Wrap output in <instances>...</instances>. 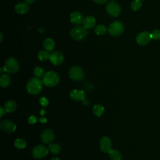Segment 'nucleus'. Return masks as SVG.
Listing matches in <instances>:
<instances>
[{
	"instance_id": "nucleus-1",
	"label": "nucleus",
	"mask_w": 160,
	"mask_h": 160,
	"mask_svg": "<svg viewBox=\"0 0 160 160\" xmlns=\"http://www.w3.org/2000/svg\"><path fill=\"white\" fill-rule=\"evenodd\" d=\"M43 82L39 78H32L28 82L26 89L28 92L32 95L39 94L42 89Z\"/></svg>"
},
{
	"instance_id": "nucleus-2",
	"label": "nucleus",
	"mask_w": 160,
	"mask_h": 160,
	"mask_svg": "<svg viewBox=\"0 0 160 160\" xmlns=\"http://www.w3.org/2000/svg\"><path fill=\"white\" fill-rule=\"evenodd\" d=\"M42 81L46 86L51 88L56 86L59 83V76L56 72L50 71L44 74Z\"/></svg>"
},
{
	"instance_id": "nucleus-3",
	"label": "nucleus",
	"mask_w": 160,
	"mask_h": 160,
	"mask_svg": "<svg viewBox=\"0 0 160 160\" xmlns=\"http://www.w3.org/2000/svg\"><path fill=\"white\" fill-rule=\"evenodd\" d=\"M70 35L74 40L82 41L87 36L88 30L84 26H78L71 29Z\"/></svg>"
},
{
	"instance_id": "nucleus-4",
	"label": "nucleus",
	"mask_w": 160,
	"mask_h": 160,
	"mask_svg": "<svg viewBox=\"0 0 160 160\" xmlns=\"http://www.w3.org/2000/svg\"><path fill=\"white\" fill-rule=\"evenodd\" d=\"M3 68L5 72L14 74L18 71L19 69V64L16 59L10 57L6 59Z\"/></svg>"
},
{
	"instance_id": "nucleus-5",
	"label": "nucleus",
	"mask_w": 160,
	"mask_h": 160,
	"mask_svg": "<svg viewBox=\"0 0 160 160\" xmlns=\"http://www.w3.org/2000/svg\"><path fill=\"white\" fill-rule=\"evenodd\" d=\"M108 32L112 36L118 37L124 32V26L121 22L115 21L110 24L108 29Z\"/></svg>"
},
{
	"instance_id": "nucleus-6",
	"label": "nucleus",
	"mask_w": 160,
	"mask_h": 160,
	"mask_svg": "<svg viewBox=\"0 0 160 160\" xmlns=\"http://www.w3.org/2000/svg\"><path fill=\"white\" fill-rule=\"evenodd\" d=\"M69 75L71 79L74 81H80L84 78V71L79 66H74L70 68Z\"/></svg>"
},
{
	"instance_id": "nucleus-7",
	"label": "nucleus",
	"mask_w": 160,
	"mask_h": 160,
	"mask_svg": "<svg viewBox=\"0 0 160 160\" xmlns=\"http://www.w3.org/2000/svg\"><path fill=\"white\" fill-rule=\"evenodd\" d=\"M48 151L49 149L44 145L39 144L33 148L32 155L36 159H41L48 154Z\"/></svg>"
},
{
	"instance_id": "nucleus-8",
	"label": "nucleus",
	"mask_w": 160,
	"mask_h": 160,
	"mask_svg": "<svg viewBox=\"0 0 160 160\" xmlns=\"http://www.w3.org/2000/svg\"><path fill=\"white\" fill-rule=\"evenodd\" d=\"M121 11L120 6L114 1L109 2L106 6L107 13L112 17L118 16L121 13Z\"/></svg>"
},
{
	"instance_id": "nucleus-9",
	"label": "nucleus",
	"mask_w": 160,
	"mask_h": 160,
	"mask_svg": "<svg viewBox=\"0 0 160 160\" xmlns=\"http://www.w3.org/2000/svg\"><path fill=\"white\" fill-rule=\"evenodd\" d=\"M151 39L152 38H151V33H149L148 31H144L138 34V36H136V40L137 43L139 45L144 46L148 43H149Z\"/></svg>"
},
{
	"instance_id": "nucleus-10",
	"label": "nucleus",
	"mask_w": 160,
	"mask_h": 160,
	"mask_svg": "<svg viewBox=\"0 0 160 160\" xmlns=\"http://www.w3.org/2000/svg\"><path fill=\"white\" fill-rule=\"evenodd\" d=\"M99 146L101 151L104 153H108L112 149L111 141L108 136H103L99 141Z\"/></svg>"
},
{
	"instance_id": "nucleus-11",
	"label": "nucleus",
	"mask_w": 160,
	"mask_h": 160,
	"mask_svg": "<svg viewBox=\"0 0 160 160\" xmlns=\"http://www.w3.org/2000/svg\"><path fill=\"white\" fill-rule=\"evenodd\" d=\"M41 141L45 144H51L54 139V133L50 129H44L41 134Z\"/></svg>"
},
{
	"instance_id": "nucleus-12",
	"label": "nucleus",
	"mask_w": 160,
	"mask_h": 160,
	"mask_svg": "<svg viewBox=\"0 0 160 160\" xmlns=\"http://www.w3.org/2000/svg\"><path fill=\"white\" fill-rule=\"evenodd\" d=\"M49 60L52 64L58 66L61 64L63 62L64 56L61 52L54 51L50 54Z\"/></svg>"
},
{
	"instance_id": "nucleus-13",
	"label": "nucleus",
	"mask_w": 160,
	"mask_h": 160,
	"mask_svg": "<svg viewBox=\"0 0 160 160\" xmlns=\"http://www.w3.org/2000/svg\"><path fill=\"white\" fill-rule=\"evenodd\" d=\"M0 128L4 132H12L16 130V126L12 121L6 119L0 122Z\"/></svg>"
},
{
	"instance_id": "nucleus-14",
	"label": "nucleus",
	"mask_w": 160,
	"mask_h": 160,
	"mask_svg": "<svg viewBox=\"0 0 160 160\" xmlns=\"http://www.w3.org/2000/svg\"><path fill=\"white\" fill-rule=\"evenodd\" d=\"M70 98L74 101H84L86 98V94L84 91L81 89L72 90L69 93Z\"/></svg>"
},
{
	"instance_id": "nucleus-15",
	"label": "nucleus",
	"mask_w": 160,
	"mask_h": 160,
	"mask_svg": "<svg viewBox=\"0 0 160 160\" xmlns=\"http://www.w3.org/2000/svg\"><path fill=\"white\" fill-rule=\"evenodd\" d=\"M83 16L78 11L72 12L70 15V20L74 24H81L84 21Z\"/></svg>"
},
{
	"instance_id": "nucleus-16",
	"label": "nucleus",
	"mask_w": 160,
	"mask_h": 160,
	"mask_svg": "<svg viewBox=\"0 0 160 160\" xmlns=\"http://www.w3.org/2000/svg\"><path fill=\"white\" fill-rule=\"evenodd\" d=\"M29 6L26 2H19L15 6V11L18 14H24L28 12Z\"/></svg>"
},
{
	"instance_id": "nucleus-17",
	"label": "nucleus",
	"mask_w": 160,
	"mask_h": 160,
	"mask_svg": "<svg viewBox=\"0 0 160 160\" xmlns=\"http://www.w3.org/2000/svg\"><path fill=\"white\" fill-rule=\"evenodd\" d=\"M55 46V42L52 38H46L43 42V47L46 51L49 52L52 51Z\"/></svg>"
},
{
	"instance_id": "nucleus-18",
	"label": "nucleus",
	"mask_w": 160,
	"mask_h": 160,
	"mask_svg": "<svg viewBox=\"0 0 160 160\" xmlns=\"http://www.w3.org/2000/svg\"><path fill=\"white\" fill-rule=\"evenodd\" d=\"M83 26L88 29H91L93 28L96 24V19L92 16L86 17L83 21Z\"/></svg>"
},
{
	"instance_id": "nucleus-19",
	"label": "nucleus",
	"mask_w": 160,
	"mask_h": 160,
	"mask_svg": "<svg viewBox=\"0 0 160 160\" xmlns=\"http://www.w3.org/2000/svg\"><path fill=\"white\" fill-rule=\"evenodd\" d=\"M16 103L14 100H9L4 104V109L7 112H13L16 109Z\"/></svg>"
},
{
	"instance_id": "nucleus-20",
	"label": "nucleus",
	"mask_w": 160,
	"mask_h": 160,
	"mask_svg": "<svg viewBox=\"0 0 160 160\" xmlns=\"http://www.w3.org/2000/svg\"><path fill=\"white\" fill-rule=\"evenodd\" d=\"M11 83V78L7 74H2L0 78V85L2 88H7Z\"/></svg>"
},
{
	"instance_id": "nucleus-21",
	"label": "nucleus",
	"mask_w": 160,
	"mask_h": 160,
	"mask_svg": "<svg viewBox=\"0 0 160 160\" xmlns=\"http://www.w3.org/2000/svg\"><path fill=\"white\" fill-rule=\"evenodd\" d=\"M108 154L112 160H121L122 159V154L121 152L117 149H111L109 151Z\"/></svg>"
},
{
	"instance_id": "nucleus-22",
	"label": "nucleus",
	"mask_w": 160,
	"mask_h": 160,
	"mask_svg": "<svg viewBox=\"0 0 160 160\" xmlns=\"http://www.w3.org/2000/svg\"><path fill=\"white\" fill-rule=\"evenodd\" d=\"M104 111V108L100 104H96L92 108V112L94 114L96 115V116H98V117L101 116L103 114Z\"/></svg>"
},
{
	"instance_id": "nucleus-23",
	"label": "nucleus",
	"mask_w": 160,
	"mask_h": 160,
	"mask_svg": "<svg viewBox=\"0 0 160 160\" xmlns=\"http://www.w3.org/2000/svg\"><path fill=\"white\" fill-rule=\"evenodd\" d=\"M108 31V29H107L106 27L105 26H104L103 24H99V25H97L94 29V32L97 34V35H104L105 34L107 31Z\"/></svg>"
},
{
	"instance_id": "nucleus-24",
	"label": "nucleus",
	"mask_w": 160,
	"mask_h": 160,
	"mask_svg": "<svg viewBox=\"0 0 160 160\" xmlns=\"http://www.w3.org/2000/svg\"><path fill=\"white\" fill-rule=\"evenodd\" d=\"M49 151L54 154H58L61 152V148L58 144H50L48 146Z\"/></svg>"
},
{
	"instance_id": "nucleus-25",
	"label": "nucleus",
	"mask_w": 160,
	"mask_h": 160,
	"mask_svg": "<svg viewBox=\"0 0 160 160\" xmlns=\"http://www.w3.org/2000/svg\"><path fill=\"white\" fill-rule=\"evenodd\" d=\"M14 146L16 148L18 149H23L26 147V142L24 139H21V138H18L14 141Z\"/></svg>"
},
{
	"instance_id": "nucleus-26",
	"label": "nucleus",
	"mask_w": 160,
	"mask_h": 160,
	"mask_svg": "<svg viewBox=\"0 0 160 160\" xmlns=\"http://www.w3.org/2000/svg\"><path fill=\"white\" fill-rule=\"evenodd\" d=\"M49 55H50V54H49L48 51H41L38 52V59L40 61H46V60L49 59Z\"/></svg>"
},
{
	"instance_id": "nucleus-27",
	"label": "nucleus",
	"mask_w": 160,
	"mask_h": 160,
	"mask_svg": "<svg viewBox=\"0 0 160 160\" xmlns=\"http://www.w3.org/2000/svg\"><path fill=\"white\" fill-rule=\"evenodd\" d=\"M142 5L141 1V0H134L131 4V8L132 9V10L134 11H137L138 10H139V9L141 8Z\"/></svg>"
},
{
	"instance_id": "nucleus-28",
	"label": "nucleus",
	"mask_w": 160,
	"mask_h": 160,
	"mask_svg": "<svg viewBox=\"0 0 160 160\" xmlns=\"http://www.w3.org/2000/svg\"><path fill=\"white\" fill-rule=\"evenodd\" d=\"M34 74L36 78H41L44 75V71L41 67H36L34 69Z\"/></svg>"
},
{
	"instance_id": "nucleus-29",
	"label": "nucleus",
	"mask_w": 160,
	"mask_h": 160,
	"mask_svg": "<svg viewBox=\"0 0 160 160\" xmlns=\"http://www.w3.org/2000/svg\"><path fill=\"white\" fill-rule=\"evenodd\" d=\"M151 38L154 40H159L160 39V30L155 29L151 33Z\"/></svg>"
},
{
	"instance_id": "nucleus-30",
	"label": "nucleus",
	"mask_w": 160,
	"mask_h": 160,
	"mask_svg": "<svg viewBox=\"0 0 160 160\" xmlns=\"http://www.w3.org/2000/svg\"><path fill=\"white\" fill-rule=\"evenodd\" d=\"M39 102L42 107H46L49 104L48 99L46 97H41L39 99Z\"/></svg>"
},
{
	"instance_id": "nucleus-31",
	"label": "nucleus",
	"mask_w": 160,
	"mask_h": 160,
	"mask_svg": "<svg viewBox=\"0 0 160 160\" xmlns=\"http://www.w3.org/2000/svg\"><path fill=\"white\" fill-rule=\"evenodd\" d=\"M37 121H38V119H37L36 116H34V115L30 116L29 117V118H28V122H29V123L31 124H34L36 123Z\"/></svg>"
},
{
	"instance_id": "nucleus-32",
	"label": "nucleus",
	"mask_w": 160,
	"mask_h": 160,
	"mask_svg": "<svg viewBox=\"0 0 160 160\" xmlns=\"http://www.w3.org/2000/svg\"><path fill=\"white\" fill-rule=\"evenodd\" d=\"M108 0H93L94 2H95L96 3H98V4H104L105 2H107Z\"/></svg>"
},
{
	"instance_id": "nucleus-33",
	"label": "nucleus",
	"mask_w": 160,
	"mask_h": 160,
	"mask_svg": "<svg viewBox=\"0 0 160 160\" xmlns=\"http://www.w3.org/2000/svg\"><path fill=\"white\" fill-rule=\"evenodd\" d=\"M0 117L2 118L3 116V115L5 114V112H6V110L4 109V108H2V107H1L0 108Z\"/></svg>"
},
{
	"instance_id": "nucleus-34",
	"label": "nucleus",
	"mask_w": 160,
	"mask_h": 160,
	"mask_svg": "<svg viewBox=\"0 0 160 160\" xmlns=\"http://www.w3.org/2000/svg\"><path fill=\"white\" fill-rule=\"evenodd\" d=\"M39 121H40V122H41V123H46V121H47V119H46V118H45L44 117H42V118H40Z\"/></svg>"
},
{
	"instance_id": "nucleus-35",
	"label": "nucleus",
	"mask_w": 160,
	"mask_h": 160,
	"mask_svg": "<svg viewBox=\"0 0 160 160\" xmlns=\"http://www.w3.org/2000/svg\"><path fill=\"white\" fill-rule=\"evenodd\" d=\"M45 113H46V111H45V109H41V111H40V114L41 115H44V114H45Z\"/></svg>"
},
{
	"instance_id": "nucleus-36",
	"label": "nucleus",
	"mask_w": 160,
	"mask_h": 160,
	"mask_svg": "<svg viewBox=\"0 0 160 160\" xmlns=\"http://www.w3.org/2000/svg\"><path fill=\"white\" fill-rule=\"evenodd\" d=\"M24 1H25V2H26L28 4H31V3L34 2V0H24Z\"/></svg>"
},
{
	"instance_id": "nucleus-37",
	"label": "nucleus",
	"mask_w": 160,
	"mask_h": 160,
	"mask_svg": "<svg viewBox=\"0 0 160 160\" xmlns=\"http://www.w3.org/2000/svg\"><path fill=\"white\" fill-rule=\"evenodd\" d=\"M0 36H1V41H0V42H1L2 41V40H3V36H2V34L1 33V34H0Z\"/></svg>"
},
{
	"instance_id": "nucleus-38",
	"label": "nucleus",
	"mask_w": 160,
	"mask_h": 160,
	"mask_svg": "<svg viewBox=\"0 0 160 160\" xmlns=\"http://www.w3.org/2000/svg\"><path fill=\"white\" fill-rule=\"evenodd\" d=\"M51 160H59V159L58 158H53L51 159Z\"/></svg>"
},
{
	"instance_id": "nucleus-39",
	"label": "nucleus",
	"mask_w": 160,
	"mask_h": 160,
	"mask_svg": "<svg viewBox=\"0 0 160 160\" xmlns=\"http://www.w3.org/2000/svg\"><path fill=\"white\" fill-rule=\"evenodd\" d=\"M112 1H114V0H112Z\"/></svg>"
},
{
	"instance_id": "nucleus-40",
	"label": "nucleus",
	"mask_w": 160,
	"mask_h": 160,
	"mask_svg": "<svg viewBox=\"0 0 160 160\" xmlns=\"http://www.w3.org/2000/svg\"><path fill=\"white\" fill-rule=\"evenodd\" d=\"M142 1H144V0H142Z\"/></svg>"
}]
</instances>
